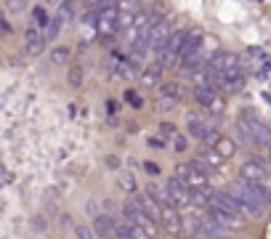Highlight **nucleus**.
Instances as JSON below:
<instances>
[{
	"mask_svg": "<svg viewBox=\"0 0 271 239\" xmlns=\"http://www.w3.org/2000/svg\"><path fill=\"white\" fill-rule=\"evenodd\" d=\"M242 85H245V72L242 69H234V72L223 75V88L226 90H239Z\"/></svg>",
	"mask_w": 271,
	"mask_h": 239,
	"instance_id": "obj_14",
	"label": "nucleus"
},
{
	"mask_svg": "<svg viewBox=\"0 0 271 239\" xmlns=\"http://www.w3.org/2000/svg\"><path fill=\"white\" fill-rule=\"evenodd\" d=\"M189 202L194 207H207L210 205V191H202V189H189Z\"/></svg>",
	"mask_w": 271,
	"mask_h": 239,
	"instance_id": "obj_17",
	"label": "nucleus"
},
{
	"mask_svg": "<svg viewBox=\"0 0 271 239\" xmlns=\"http://www.w3.org/2000/svg\"><path fill=\"white\" fill-rule=\"evenodd\" d=\"M176 96H178V85H176V82H165V85L160 88V98H173V101H176Z\"/></svg>",
	"mask_w": 271,
	"mask_h": 239,
	"instance_id": "obj_25",
	"label": "nucleus"
},
{
	"mask_svg": "<svg viewBox=\"0 0 271 239\" xmlns=\"http://www.w3.org/2000/svg\"><path fill=\"white\" fill-rule=\"evenodd\" d=\"M120 189H125L128 194H133V191L138 189V183H136V178H133L130 173H122V175H120Z\"/></svg>",
	"mask_w": 271,
	"mask_h": 239,
	"instance_id": "obj_24",
	"label": "nucleus"
},
{
	"mask_svg": "<svg viewBox=\"0 0 271 239\" xmlns=\"http://www.w3.org/2000/svg\"><path fill=\"white\" fill-rule=\"evenodd\" d=\"M122 213H125V221H130V223H133V226H138V229H141V231H146V234H154V221L149 218V215H146V213H141V210H138V205H136V199H133V202H128L125 207H122Z\"/></svg>",
	"mask_w": 271,
	"mask_h": 239,
	"instance_id": "obj_3",
	"label": "nucleus"
},
{
	"mask_svg": "<svg viewBox=\"0 0 271 239\" xmlns=\"http://www.w3.org/2000/svg\"><path fill=\"white\" fill-rule=\"evenodd\" d=\"M239 173H242V181H247V183H261L269 173V165L261 157H250L247 162H242Z\"/></svg>",
	"mask_w": 271,
	"mask_h": 239,
	"instance_id": "obj_2",
	"label": "nucleus"
},
{
	"mask_svg": "<svg viewBox=\"0 0 271 239\" xmlns=\"http://www.w3.org/2000/svg\"><path fill=\"white\" fill-rule=\"evenodd\" d=\"M45 48V37L37 32V29H27L24 32V53L27 56H37Z\"/></svg>",
	"mask_w": 271,
	"mask_h": 239,
	"instance_id": "obj_10",
	"label": "nucleus"
},
{
	"mask_svg": "<svg viewBox=\"0 0 271 239\" xmlns=\"http://www.w3.org/2000/svg\"><path fill=\"white\" fill-rule=\"evenodd\" d=\"M104 165L109 167V170H117V167H120V157H117V154H106V157H104Z\"/></svg>",
	"mask_w": 271,
	"mask_h": 239,
	"instance_id": "obj_30",
	"label": "nucleus"
},
{
	"mask_svg": "<svg viewBox=\"0 0 271 239\" xmlns=\"http://www.w3.org/2000/svg\"><path fill=\"white\" fill-rule=\"evenodd\" d=\"M242 122H245V128H247V133H250V138L253 141H258V144H263V146H271V128L269 125H263L261 120H253V117H242Z\"/></svg>",
	"mask_w": 271,
	"mask_h": 239,
	"instance_id": "obj_4",
	"label": "nucleus"
},
{
	"mask_svg": "<svg viewBox=\"0 0 271 239\" xmlns=\"http://www.w3.org/2000/svg\"><path fill=\"white\" fill-rule=\"evenodd\" d=\"M136 205H138V210L141 213H146L152 221H160V215H162V207H160V202L154 199V194L152 191H146V194H141L136 199Z\"/></svg>",
	"mask_w": 271,
	"mask_h": 239,
	"instance_id": "obj_8",
	"label": "nucleus"
},
{
	"mask_svg": "<svg viewBox=\"0 0 271 239\" xmlns=\"http://www.w3.org/2000/svg\"><path fill=\"white\" fill-rule=\"evenodd\" d=\"M269 157H271V146H269Z\"/></svg>",
	"mask_w": 271,
	"mask_h": 239,
	"instance_id": "obj_39",
	"label": "nucleus"
},
{
	"mask_svg": "<svg viewBox=\"0 0 271 239\" xmlns=\"http://www.w3.org/2000/svg\"><path fill=\"white\" fill-rule=\"evenodd\" d=\"M160 72H162V67H160V64H152V67H146L144 72H141V85H146V88H154V85H160Z\"/></svg>",
	"mask_w": 271,
	"mask_h": 239,
	"instance_id": "obj_15",
	"label": "nucleus"
},
{
	"mask_svg": "<svg viewBox=\"0 0 271 239\" xmlns=\"http://www.w3.org/2000/svg\"><path fill=\"white\" fill-rule=\"evenodd\" d=\"M194 98H197L202 106H213L215 98H218V93H215L213 88H199V90H194Z\"/></svg>",
	"mask_w": 271,
	"mask_h": 239,
	"instance_id": "obj_19",
	"label": "nucleus"
},
{
	"mask_svg": "<svg viewBox=\"0 0 271 239\" xmlns=\"http://www.w3.org/2000/svg\"><path fill=\"white\" fill-rule=\"evenodd\" d=\"M75 234H77V239H96V234H93V229L90 226H75Z\"/></svg>",
	"mask_w": 271,
	"mask_h": 239,
	"instance_id": "obj_27",
	"label": "nucleus"
},
{
	"mask_svg": "<svg viewBox=\"0 0 271 239\" xmlns=\"http://www.w3.org/2000/svg\"><path fill=\"white\" fill-rule=\"evenodd\" d=\"M32 223H35V226H32V229H37V231H40V229H45V221H40V218H35Z\"/></svg>",
	"mask_w": 271,
	"mask_h": 239,
	"instance_id": "obj_38",
	"label": "nucleus"
},
{
	"mask_svg": "<svg viewBox=\"0 0 271 239\" xmlns=\"http://www.w3.org/2000/svg\"><path fill=\"white\" fill-rule=\"evenodd\" d=\"M67 82H69L72 88H80V85H83V67H69Z\"/></svg>",
	"mask_w": 271,
	"mask_h": 239,
	"instance_id": "obj_21",
	"label": "nucleus"
},
{
	"mask_svg": "<svg viewBox=\"0 0 271 239\" xmlns=\"http://www.w3.org/2000/svg\"><path fill=\"white\" fill-rule=\"evenodd\" d=\"M173 146H176L178 152H186V149H189V141H186V136H178V133H176V136H173Z\"/></svg>",
	"mask_w": 271,
	"mask_h": 239,
	"instance_id": "obj_29",
	"label": "nucleus"
},
{
	"mask_svg": "<svg viewBox=\"0 0 271 239\" xmlns=\"http://www.w3.org/2000/svg\"><path fill=\"white\" fill-rule=\"evenodd\" d=\"M32 16H35V21H37L40 27H45V29H48L51 19H48V11H45L43 5H35V8H32Z\"/></svg>",
	"mask_w": 271,
	"mask_h": 239,
	"instance_id": "obj_23",
	"label": "nucleus"
},
{
	"mask_svg": "<svg viewBox=\"0 0 271 239\" xmlns=\"http://www.w3.org/2000/svg\"><path fill=\"white\" fill-rule=\"evenodd\" d=\"M133 75H136V67L130 61H120V67L112 72V80H130Z\"/></svg>",
	"mask_w": 271,
	"mask_h": 239,
	"instance_id": "obj_18",
	"label": "nucleus"
},
{
	"mask_svg": "<svg viewBox=\"0 0 271 239\" xmlns=\"http://www.w3.org/2000/svg\"><path fill=\"white\" fill-rule=\"evenodd\" d=\"M122 98H125V101H128L130 106H136V109H141V106H144V101H141V96H138L136 90H125V96H122Z\"/></svg>",
	"mask_w": 271,
	"mask_h": 239,
	"instance_id": "obj_26",
	"label": "nucleus"
},
{
	"mask_svg": "<svg viewBox=\"0 0 271 239\" xmlns=\"http://www.w3.org/2000/svg\"><path fill=\"white\" fill-rule=\"evenodd\" d=\"M229 194H231V197H234L237 202H239V207H242V213H250V215H255V218H258V215L263 213V205L258 202V199H255V194L250 191V186H247L245 181L234 183Z\"/></svg>",
	"mask_w": 271,
	"mask_h": 239,
	"instance_id": "obj_1",
	"label": "nucleus"
},
{
	"mask_svg": "<svg viewBox=\"0 0 271 239\" xmlns=\"http://www.w3.org/2000/svg\"><path fill=\"white\" fill-rule=\"evenodd\" d=\"M61 24H64V19H61V16L51 19L48 29H45V40H53V37H59V32H61Z\"/></svg>",
	"mask_w": 271,
	"mask_h": 239,
	"instance_id": "obj_22",
	"label": "nucleus"
},
{
	"mask_svg": "<svg viewBox=\"0 0 271 239\" xmlns=\"http://www.w3.org/2000/svg\"><path fill=\"white\" fill-rule=\"evenodd\" d=\"M144 173L146 175H160V167L154 165V162H144Z\"/></svg>",
	"mask_w": 271,
	"mask_h": 239,
	"instance_id": "obj_34",
	"label": "nucleus"
},
{
	"mask_svg": "<svg viewBox=\"0 0 271 239\" xmlns=\"http://www.w3.org/2000/svg\"><path fill=\"white\" fill-rule=\"evenodd\" d=\"M210 69H215V72H221V75L234 72V69H239V56L237 53H229V51H221L210 59Z\"/></svg>",
	"mask_w": 271,
	"mask_h": 239,
	"instance_id": "obj_5",
	"label": "nucleus"
},
{
	"mask_svg": "<svg viewBox=\"0 0 271 239\" xmlns=\"http://www.w3.org/2000/svg\"><path fill=\"white\" fill-rule=\"evenodd\" d=\"M221 138H223V136L218 133V130H213V128H210V130H207V136H205V146H207V149H210V146L215 149V144H218Z\"/></svg>",
	"mask_w": 271,
	"mask_h": 239,
	"instance_id": "obj_28",
	"label": "nucleus"
},
{
	"mask_svg": "<svg viewBox=\"0 0 271 239\" xmlns=\"http://www.w3.org/2000/svg\"><path fill=\"white\" fill-rule=\"evenodd\" d=\"M173 106H176L173 98H160V101H157V112H168V109H173Z\"/></svg>",
	"mask_w": 271,
	"mask_h": 239,
	"instance_id": "obj_32",
	"label": "nucleus"
},
{
	"mask_svg": "<svg viewBox=\"0 0 271 239\" xmlns=\"http://www.w3.org/2000/svg\"><path fill=\"white\" fill-rule=\"evenodd\" d=\"M69 53L72 51H69L67 45H56V48L51 51V61L53 64H64V61H69Z\"/></svg>",
	"mask_w": 271,
	"mask_h": 239,
	"instance_id": "obj_20",
	"label": "nucleus"
},
{
	"mask_svg": "<svg viewBox=\"0 0 271 239\" xmlns=\"http://www.w3.org/2000/svg\"><path fill=\"white\" fill-rule=\"evenodd\" d=\"M160 130H162L165 136H176V125H173V122H162Z\"/></svg>",
	"mask_w": 271,
	"mask_h": 239,
	"instance_id": "obj_35",
	"label": "nucleus"
},
{
	"mask_svg": "<svg viewBox=\"0 0 271 239\" xmlns=\"http://www.w3.org/2000/svg\"><path fill=\"white\" fill-rule=\"evenodd\" d=\"M90 229H93L96 239H117V234H114V221L109 215H96V221Z\"/></svg>",
	"mask_w": 271,
	"mask_h": 239,
	"instance_id": "obj_9",
	"label": "nucleus"
},
{
	"mask_svg": "<svg viewBox=\"0 0 271 239\" xmlns=\"http://www.w3.org/2000/svg\"><path fill=\"white\" fill-rule=\"evenodd\" d=\"M186 128H189V133L194 136V138H199V141H205L207 130H210V128H207L205 122H202V120L197 117V114H189V117H186Z\"/></svg>",
	"mask_w": 271,
	"mask_h": 239,
	"instance_id": "obj_13",
	"label": "nucleus"
},
{
	"mask_svg": "<svg viewBox=\"0 0 271 239\" xmlns=\"http://www.w3.org/2000/svg\"><path fill=\"white\" fill-rule=\"evenodd\" d=\"M162 226H165V231H170V234H178L183 226L181 215H178V210H173V207H162V215H160Z\"/></svg>",
	"mask_w": 271,
	"mask_h": 239,
	"instance_id": "obj_12",
	"label": "nucleus"
},
{
	"mask_svg": "<svg viewBox=\"0 0 271 239\" xmlns=\"http://www.w3.org/2000/svg\"><path fill=\"white\" fill-rule=\"evenodd\" d=\"M234 152H237V144L231 141V138H226V136H223L221 141L215 144V154H218L221 159H226V157H231V154H234Z\"/></svg>",
	"mask_w": 271,
	"mask_h": 239,
	"instance_id": "obj_16",
	"label": "nucleus"
},
{
	"mask_svg": "<svg viewBox=\"0 0 271 239\" xmlns=\"http://www.w3.org/2000/svg\"><path fill=\"white\" fill-rule=\"evenodd\" d=\"M168 37H170V24L168 21L165 19L154 21V24L149 27V48H165Z\"/></svg>",
	"mask_w": 271,
	"mask_h": 239,
	"instance_id": "obj_7",
	"label": "nucleus"
},
{
	"mask_svg": "<svg viewBox=\"0 0 271 239\" xmlns=\"http://www.w3.org/2000/svg\"><path fill=\"white\" fill-rule=\"evenodd\" d=\"M59 223H61V229H72V218H69L67 213H64V215H61V218H59Z\"/></svg>",
	"mask_w": 271,
	"mask_h": 239,
	"instance_id": "obj_37",
	"label": "nucleus"
},
{
	"mask_svg": "<svg viewBox=\"0 0 271 239\" xmlns=\"http://www.w3.org/2000/svg\"><path fill=\"white\" fill-rule=\"evenodd\" d=\"M0 35H11V24L5 19V13H0Z\"/></svg>",
	"mask_w": 271,
	"mask_h": 239,
	"instance_id": "obj_33",
	"label": "nucleus"
},
{
	"mask_svg": "<svg viewBox=\"0 0 271 239\" xmlns=\"http://www.w3.org/2000/svg\"><path fill=\"white\" fill-rule=\"evenodd\" d=\"M202 157L205 159H210V165L215 167V165H221V157H218V154H215V149L210 152V149H202Z\"/></svg>",
	"mask_w": 271,
	"mask_h": 239,
	"instance_id": "obj_31",
	"label": "nucleus"
},
{
	"mask_svg": "<svg viewBox=\"0 0 271 239\" xmlns=\"http://www.w3.org/2000/svg\"><path fill=\"white\" fill-rule=\"evenodd\" d=\"M210 205L218 207V210H226L231 215H242V207L229 191H210Z\"/></svg>",
	"mask_w": 271,
	"mask_h": 239,
	"instance_id": "obj_6",
	"label": "nucleus"
},
{
	"mask_svg": "<svg viewBox=\"0 0 271 239\" xmlns=\"http://www.w3.org/2000/svg\"><path fill=\"white\" fill-rule=\"evenodd\" d=\"M146 144H149V146H154V149H162V146H165V141H162V138H157V136H152Z\"/></svg>",
	"mask_w": 271,
	"mask_h": 239,
	"instance_id": "obj_36",
	"label": "nucleus"
},
{
	"mask_svg": "<svg viewBox=\"0 0 271 239\" xmlns=\"http://www.w3.org/2000/svg\"><path fill=\"white\" fill-rule=\"evenodd\" d=\"M210 218L218 223V226L226 231V229H242V215H231L226 210H218V207H213V215Z\"/></svg>",
	"mask_w": 271,
	"mask_h": 239,
	"instance_id": "obj_11",
	"label": "nucleus"
}]
</instances>
